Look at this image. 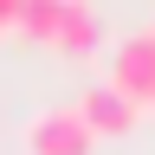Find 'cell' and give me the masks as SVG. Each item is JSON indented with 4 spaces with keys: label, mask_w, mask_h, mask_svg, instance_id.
Returning <instances> with one entry per match:
<instances>
[{
    "label": "cell",
    "mask_w": 155,
    "mask_h": 155,
    "mask_svg": "<svg viewBox=\"0 0 155 155\" xmlns=\"http://www.w3.org/2000/svg\"><path fill=\"white\" fill-rule=\"evenodd\" d=\"M58 7H65V0H19V19H13V26L26 32V39H39V45H52V32H58Z\"/></svg>",
    "instance_id": "5b68a950"
},
{
    "label": "cell",
    "mask_w": 155,
    "mask_h": 155,
    "mask_svg": "<svg viewBox=\"0 0 155 155\" xmlns=\"http://www.w3.org/2000/svg\"><path fill=\"white\" fill-rule=\"evenodd\" d=\"M149 110H155V91H149Z\"/></svg>",
    "instance_id": "52a82bcc"
},
{
    "label": "cell",
    "mask_w": 155,
    "mask_h": 155,
    "mask_svg": "<svg viewBox=\"0 0 155 155\" xmlns=\"http://www.w3.org/2000/svg\"><path fill=\"white\" fill-rule=\"evenodd\" d=\"M0 32H7V26H0Z\"/></svg>",
    "instance_id": "9c48e42d"
},
{
    "label": "cell",
    "mask_w": 155,
    "mask_h": 155,
    "mask_svg": "<svg viewBox=\"0 0 155 155\" xmlns=\"http://www.w3.org/2000/svg\"><path fill=\"white\" fill-rule=\"evenodd\" d=\"M19 19V0H0V26H13Z\"/></svg>",
    "instance_id": "8992f818"
},
{
    "label": "cell",
    "mask_w": 155,
    "mask_h": 155,
    "mask_svg": "<svg viewBox=\"0 0 155 155\" xmlns=\"http://www.w3.org/2000/svg\"><path fill=\"white\" fill-rule=\"evenodd\" d=\"M149 39H155V19H149Z\"/></svg>",
    "instance_id": "ba28073f"
},
{
    "label": "cell",
    "mask_w": 155,
    "mask_h": 155,
    "mask_svg": "<svg viewBox=\"0 0 155 155\" xmlns=\"http://www.w3.org/2000/svg\"><path fill=\"white\" fill-rule=\"evenodd\" d=\"M104 84H116L123 97H136V104H149V91H155V39L149 32H129V39L110 45V78Z\"/></svg>",
    "instance_id": "7a4b0ae2"
},
{
    "label": "cell",
    "mask_w": 155,
    "mask_h": 155,
    "mask_svg": "<svg viewBox=\"0 0 155 155\" xmlns=\"http://www.w3.org/2000/svg\"><path fill=\"white\" fill-rule=\"evenodd\" d=\"M52 45L65 52V58H91L97 45H104V19H97L91 0H65V7H58V32H52Z\"/></svg>",
    "instance_id": "277c9868"
},
{
    "label": "cell",
    "mask_w": 155,
    "mask_h": 155,
    "mask_svg": "<svg viewBox=\"0 0 155 155\" xmlns=\"http://www.w3.org/2000/svg\"><path fill=\"white\" fill-rule=\"evenodd\" d=\"M71 110L84 116V129H91V136H129V129H136V116H142V104H136V97H123L116 84H91Z\"/></svg>",
    "instance_id": "3957f363"
},
{
    "label": "cell",
    "mask_w": 155,
    "mask_h": 155,
    "mask_svg": "<svg viewBox=\"0 0 155 155\" xmlns=\"http://www.w3.org/2000/svg\"><path fill=\"white\" fill-rule=\"evenodd\" d=\"M91 142L97 136L84 129V116L71 104H52L26 123V155H91Z\"/></svg>",
    "instance_id": "6da1fadb"
}]
</instances>
